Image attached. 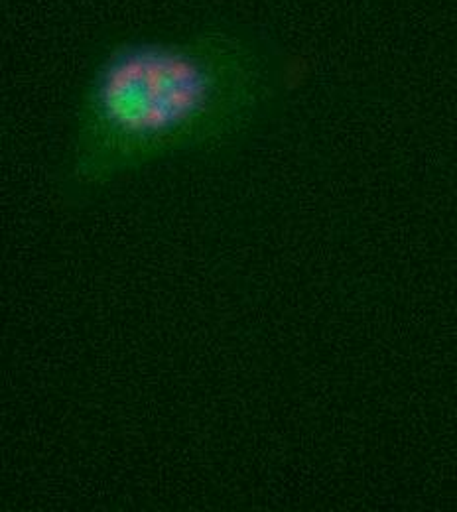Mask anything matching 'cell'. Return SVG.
I'll list each match as a JSON object with an SVG mask.
<instances>
[{
    "label": "cell",
    "mask_w": 457,
    "mask_h": 512,
    "mask_svg": "<svg viewBox=\"0 0 457 512\" xmlns=\"http://www.w3.org/2000/svg\"><path fill=\"white\" fill-rule=\"evenodd\" d=\"M286 79L276 56L237 32L111 44L77 99L69 192H95L158 160L241 136L276 103Z\"/></svg>",
    "instance_id": "cell-1"
}]
</instances>
